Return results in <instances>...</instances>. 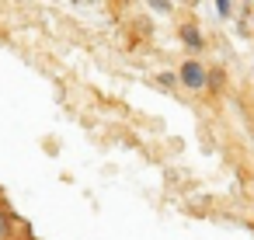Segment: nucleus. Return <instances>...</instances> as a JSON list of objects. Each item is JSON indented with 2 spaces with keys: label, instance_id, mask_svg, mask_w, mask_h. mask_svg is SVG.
<instances>
[{
  "label": "nucleus",
  "instance_id": "1",
  "mask_svg": "<svg viewBox=\"0 0 254 240\" xmlns=\"http://www.w3.org/2000/svg\"><path fill=\"white\" fill-rule=\"evenodd\" d=\"M174 77H178V84H185L188 91H202V87H209V70H205L198 60L181 63V70H178Z\"/></svg>",
  "mask_w": 254,
  "mask_h": 240
},
{
  "label": "nucleus",
  "instance_id": "2",
  "mask_svg": "<svg viewBox=\"0 0 254 240\" xmlns=\"http://www.w3.org/2000/svg\"><path fill=\"white\" fill-rule=\"evenodd\" d=\"M11 233H14V216H11V209L0 202V240H11Z\"/></svg>",
  "mask_w": 254,
  "mask_h": 240
},
{
  "label": "nucleus",
  "instance_id": "3",
  "mask_svg": "<svg viewBox=\"0 0 254 240\" xmlns=\"http://www.w3.org/2000/svg\"><path fill=\"white\" fill-rule=\"evenodd\" d=\"M181 39H185V46H188V49H202V35H198V28L185 25V28H181Z\"/></svg>",
  "mask_w": 254,
  "mask_h": 240
},
{
  "label": "nucleus",
  "instance_id": "4",
  "mask_svg": "<svg viewBox=\"0 0 254 240\" xmlns=\"http://www.w3.org/2000/svg\"><path fill=\"white\" fill-rule=\"evenodd\" d=\"M174 84H178L174 73H160V87H174Z\"/></svg>",
  "mask_w": 254,
  "mask_h": 240
}]
</instances>
